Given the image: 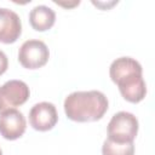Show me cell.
Returning <instances> with one entry per match:
<instances>
[{
    "mask_svg": "<svg viewBox=\"0 0 155 155\" xmlns=\"http://www.w3.org/2000/svg\"><path fill=\"white\" fill-rule=\"evenodd\" d=\"M108 139L116 143H132L138 133V120L128 111L113 115L107 127Z\"/></svg>",
    "mask_w": 155,
    "mask_h": 155,
    "instance_id": "3957f363",
    "label": "cell"
},
{
    "mask_svg": "<svg viewBox=\"0 0 155 155\" xmlns=\"http://www.w3.org/2000/svg\"><path fill=\"white\" fill-rule=\"evenodd\" d=\"M109 75L117 85L121 96L131 103H139L147 94V86L143 79V68L132 57H120L113 61Z\"/></svg>",
    "mask_w": 155,
    "mask_h": 155,
    "instance_id": "6da1fadb",
    "label": "cell"
},
{
    "mask_svg": "<svg viewBox=\"0 0 155 155\" xmlns=\"http://www.w3.org/2000/svg\"><path fill=\"white\" fill-rule=\"evenodd\" d=\"M102 155H134V144L116 143L107 138L102 145Z\"/></svg>",
    "mask_w": 155,
    "mask_h": 155,
    "instance_id": "30bf717a",
    "label": "cell"
},
{
    "mask_svg": "<svg viewBox=\"0 0 155 155\" xmlns=\"http://www.w3.org/2000/svg\"><path fill=\"white\" fill-rule=\"evenodd\" d=\"M8 68V59L4 51L0 50V75H2Z\"/></svg>",
    "mask_w": 155,
    "mask_h": 155,
    "instance_id": "8fae6325",
    "label": "cell"
},
{
    "mask_svg": "<svg viewBox=\"0 0 155 155\" xmlns=\"http://www.w3.org/2000/svg\"><path fill=\"white\" fill-rule=\"evenodd\" d=\"M27 128V121L24 115L17 110L7 109L0 113V134L7 140H15L21 138Z\"/></svg>",
    "mask_w": 155,
    "mask_h": 155,
    "instance_id": "52a82bcc",
    "label": "cell"
},
{
    "mask_svg": "<svg viewBox=\"0 0 155 155\" xmlns=\"http://www.w3.org/2000/svg\"><path fill=\"white\" fill-rule=\"evenodd\" d=\"M50 58L47 45L41 40L30 39L22 44L18 51V61L23 68L39 69L44 67Z\"/></svg>",
    "mask_w": 155,
    "mask_h": 155,
    "instance_id": "277c9868",
    "label": "cell"
},
{
    "mask_svg": "<svg viewBox=\"0 0 155 155\" xmlns=\"http://www.w3.org/2000/svg\"><path fill=\"white\" fill-rule=\"evenodd\" d=\"M54 2H56L57 5H61V6H64V7H73V6H76V5L80 4L79 0H78V1H74L73 4H69V2H68V4H62V2H57V1H54Z\"/></svg>",
    "mask_w": 155,
    "mask_h": 155,
    "instance_id": "7c38bea8",
    "label": "cell"
},
{
    "mask_svg": "<svg viewBox=\"0 0 155 155\" xmlns=\"http://www.w3.org/2000/svg\"><path fill=\"white\" fill-rule=\"evenodd\" d=\"M108 98L101 91H76L64 99V113L75 122H92L101 120L108 110Z\"/></svg>",
    "mask_w": 155,
    "mask_h": 155,
    "instance_id": "7a4b0ae2",
    "label": "cell"
},
{
    "mask_svg": "<svg viewBox=\"0 0 155 155\" xmlns=\"http://www.w3.org/2000/svg\"><path fill=\"white\" fill-rule=\"evenodd\" d=\"M30 96L28 85L22 80H10L0 86V113L24 104Z\"/></svg>",
    "mask_w": 155,
    "mask_h": 155,
    "instance_id": "5b68a950",
    "label": "cell"
},
{
    "mask_svg": "<svg viewBox=\"0 0 155 155\" xmlns=\"http://www.w3.org/2000/svg\"><path fill=\"white\" fill-rule=\"evenodd\" d=\"M56 22L54 11L46 5H38L29 12V23L36 31H46Z\"/></svg>",
    "mask_w": 155,
    "mask_h": 155,
    "instance_id": "9c48e42d",
    "label": "cell"
},
{
    "mask_svg": "<svg viewBox=\"0 0 155 155\" xmlns=\"http://www.w3.org/2000/svg\"><path fill=\"white\" fill-rule=\"evenodd\" d=\"M0 155H2V151H1V149H0Z\"/></svg>",
    "mask_w": 155,
    "mask_h": 155,
    "instance_id": "4fadbf2b",
    "label": "cell"
},
{
    "mask_svg": "<svg viewBox=\"0 0 155 155\" xmlns=\"http://www.w3.org/2000/svg\"><path fill=\"white\" fill-rule=\"evenodd\" d=\"M58 121L57 109L53 103L40 102L31 107L29 111V124L30 126L40 132H46L52 130Z\"/></svg>",
    "mask_w": 155,
    "mask_h": 155,
    "instance_id": "8992f818",
    "label": "cell"
},
{
    "mask_svg": "<svg viewBox=\"0 0 155 155\" xmlns=\"http://www.w3.org/2000/svg\"><path fill=\"white\" fill-rule=\"evenodd\" d=\"M22 34V22L19 16L5 7H0V42L13 44Z\"/></svg>",
    "mask_w": 155,
    "mask_h": 155,
    "instance_id": "ba28073f",
    "label": "cell"
}]
</instances>
